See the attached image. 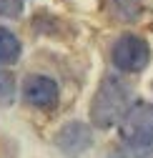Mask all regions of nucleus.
<instances>
[{
	"label": "nucleus",
	"instance_id": "1",
	"mask_svg": "<svg viewBox=\"0 0 153 158\" xmlns=\"http://www.w3.org/2000/svg\"><path fill=\"white\" fill-rule=\"evenodd\" d=\"M130 106V90L118 75H105L90 103V121L98 128L116 126Z\"/></svg>",
	"mask_w": 153,
	"mask_h": 158
},
{
	"label": "nucleus",
	"instance_id": "2",
	"mask_svg": "<svg viewBox=\"0 0 153 158\" xmlns=\"http://www.w3.org/2000/svg\"><path fill=\"white\" fill-rule=\"evenodd\" d=\"M121 141L130 148H153V103L136 101L121 118Z\"/></svg>",
	"mask_w": 153,
	"mask_h": 158
},
{
	"label": "nucleus",
	"instance_id": "3",
	"mask_svg": "<svg viewBox=\"0 0 153 158\" xmlns=\"http://www.w3.org/2000/svg\"><path fill=\"white\" fill-rule=\"evenodd\" d=\"M113 65L123 73H141L151 60V48L138 35H121L110 50Z\"/></svg>",
	"mask_w": 153,
	"mask_h": 158
},
{
	"label": "nucleus",
	"instance_id": "4",
	"mask_svg": "<svg viewBox=\"0 0 153 158\" xmlns=\"http://www.w3.org/2000/svg\"><path fill=\"white\" fill-rule=\"evenodd\" d=\"M55 146H58L68 158H78L81 153H85L93 146V131H90V126H85L81 121H70L58 131Z\"/></svg>",
	"mask_w": 153,
	"mask_h": 158
},
{
	"label": "nucleus",
	"instance_id": "5",
	"mask_svg": "<svg viewBox=\"0 0 153 158\" xmlns=\"http://www.w3.org/2000/svg\"><path fill=\"white\" fill-rule=\"evenodd\" d=\"M23 98L35 108H53L58 103V83L48 75H28L23 83Z\"/></svg>",
	"mask_w": 153,
	"mask_h": 158
},
{
	"label": "nucleus",
	"instance_id": "6",
	"mask_svg": "<svg viewBox=\"0 0 153 158\" xmlns=\"http://www.w3.org/2000/svg\"><path fill=\"white\" fill-rule=\"evenodd\" d=\"M105 10L110 18H116L121 23H133L143 10L141 0H105Z\"/></svg>",
	"mask_w": 153,
	"mask_h": 158
},
{
	"label": "nucleus",
	"instance_id": "7",
	"mask_svg": "<svg viewBox=\"0 0 153 158\" xmlns=\"http://www.w3.org/2000/svg\"><path fill=\"white\" fill-rule=\"evenodd\" d=\"M20 40L15 38L13 30L0 28V65H13L20 58Z\"/></svg>",
	"mask_w": 153,
	"mask_h": 158
},
{
	"label": "nucleus",
	"instance_id": "8",
	"mask_svg": "<svg viewBox=\"0 0 153 158\" xmlns=\"http://www.w3.org/2000/svg\"><path fill=\"white\" fill-rule=\"evenodd\" d=\"M105 158H153V148H130V146H123L118 151L108 153Z\"/></svg>",
	"mask_w": 153,
	"mask_h": 158
},
{
	"label": "nucleus",
	"instance_id": "9",
	"mask_svg": "<svg viewBox=\"0 0 153 158\" xmlns=\"http://www.w3.org/2000/svg\"><path fill=\"white\" fill-rule=\"evenodd\" d=\"M15 95V83H13V75L0 70V103H10Z\"/></svg>",
	"mask_w": 153,
	"mask_h": 158
},
{
	"label": "nucleus",
	"instance_id": "10",
	"mask_svg": "<svg viewBox=\"0 0 153 158\" xmlns=\"http://www.w3.org/2000/svg\"><path fill=\"white\" fill-rule=\"evenodd\" d=\"M23 13V0H0V18H18Z\"/></svg>",
	"mask_w": 153,
	"mask_h": 158
}]
</instances>
